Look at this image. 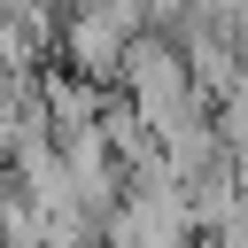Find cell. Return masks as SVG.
<instances>
[{"label":"cell","instance_id":"cell-1","mask_svg":"<svg viewBox=\"0 0 248 248\" xmlns=\"http://www.w3.org/2000/svg\"><path fill=\"white\" fill-rule=\"evenodd\" d=\"M147 31V16L124 0V8H85V16H62V31H54V70H70V78H85V85H101V93H116V70H124V46Z\"/></svg>","mask_w":248,"mask_h":248}]
</instances>
